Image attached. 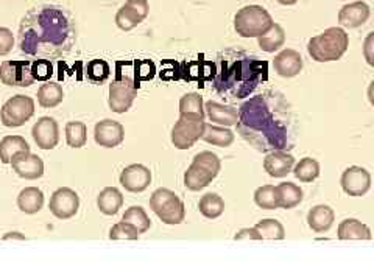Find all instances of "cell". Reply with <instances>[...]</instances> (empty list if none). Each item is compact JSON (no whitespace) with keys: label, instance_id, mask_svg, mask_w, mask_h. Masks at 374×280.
<instances>
[{"label":"cell","instance_id":"1","mask_svg":"<svg viewBox=\"0 0 374 280\" xmlns=\"http://www.w3.org/2000/svg\"><path fill=\"white\" fill-rule=\"evenodd\" d=\"M77 41L70 13L58 5H41L28 11L19 25L20 52L52 60L66 55Z\"/></svg>","mask_w":374,"mask_h":280},{"label":"cell","instance_id":"2","mask_svg":"<svg viewBox=\"0 0 374 280\" xmlns=\"http://www.w3.org/2000/svg\"><path fill=\"white\" fill-rule=\"evenodd\" d=\"M240 109L236 125L243 139L264 152L287 147V126L283 120L275 117V112L262 95L253 97Z\"/></svg>","mask_w":374,"mask_h":280},{"label":"cell","instance_id":"3","mask_svg":"<svg viewBox=\"0 0 374 280\" xmlns=\"http://www.w3.org/2000/svg\"><path fill=\"white\" fill-rule=\"evenodd\" d=\"M267 62H261L251 58L233 61L226 67L223 64V81H217L219 86H225V89L233 93L236 98H243L253 91L262 75L267 76Z\"/></svg>","mask_w":374,"mask_h":280},{"label":"cell","instance_id":"4","mask_svg":"<svg viewBox=\"0 0 374 280\" xmlns=\"http://www.w3.org/2000/svg\"><path fill=\"white\" fill-rule=\"evenodd\" d=\"M349 47V36L342 27H330L309 41L307 53L316 62L339 61Z\"/></svg>","mask_w":374,"mask_h":280},{"label":"cell","instance_id":"5","mask_svg":"<svg viewBox=\"0 0 374 280\" xmlns=\"http://www.w3.org/2000/svg\"><path fill=\"white\" fill-rule=\"evenodd\" d=\"M221 162L212 152H201L193 156L191 167L184 173V185L192 192H200L219 176Z\"/></svg>","mask_w":374,"mask_h":280},{"label":"cell","instance_id":"6","mask_svg":"<svg viewBox=\"0 0 374 280\" xmlns=\"http://www.w3.org/2000/svg\"><path fill=\"white\" fill-rule=\"evenodd\" d=\"M275 24L271 14L261 5H247L236 13L234 30L242 38H259Z\"/></svg>","mask_w":374,"mask_h":280},{"label":"cell","instance_id":"7","mask_svg":"<svg viewBox=\"0 0 374 280\" xmlns=\"http://www.w3.org/2000/svg\"><path fill=\"white\" fill-rule=\"evenodd\" d=\"M150 209L165 225H181L186 218V207L175 192L169 189H157L150 196Z\"/></svg>","mask_w":374,"mask_h":280},{"label":"cell","instance_id":"8","mask_svg":"<svg viewBox=\"0 0 374 280\" xmlns=\"http://www.w3.org/2000/svg\"><path fill=\"white\" fill-rule=\"evenodd\" d=\"M205 117L179 114V119L172 128V143L178 149H189L201 139L205 129Z\"/></svg>","mask_w":374,"mask_h":280},{"label":"cell","instance_id":"9","mask_svg":"<svg viewBox=\"0 0 374 280\" xmlns=\"http://www.w3.org/2000/svg\"><path fill=\"white\" fill-rule=\"evenodd\" d=\"M34 114V100L27 95H14L0 109V120L6 128L25 125Z\"/></svg>","mask_w":374,"mask_h":280},{"label":"cell","instance_id":"10","mask_svg":"<svg viewBox=\"0 0 374 280\" xmlns=\"http://www.w3.org/2000/svg\"><path fill=\"white\" fill-rule=\"evenodd\" d=\"M139 84L133 78L119 75L116 80L110 84V107L112 112L125 114L131 107L134 98L138 97Z\"/></svg>","mask_w":374,"mask_h":280},{"label":"cell","instance_id":"11","mask_svg":"<svg viewBox=\"0 0 374 280\" xmlns=\"http://www.w3.org/2000/svg\"><path fill=\"white\" fill-rule=\"evenodd\" d=\"M0 81L6 86L16 88H28L34 83L32 75V61L13 60L0 64Z\"/></svg>","mask_w":374,"mask_h":280},{"label":"cell","instance_id":"12","mask_svg":"<svg viewBox=\"0 0 374 280\" xmlns=\"http://www.w3.org/2000/svg\"><path fill=\"white\" fill-rule=\"evenodd\" d=\"M49 209L58 220H69L75 217L78 209H80V196L69 187H61V189L53 192Z\"/></svg>","mask_w":374,"mask_h":280},{"label":"cell","instance_id":"13","mask_svg":"<svg viewBox=\"0 0 374 280\" xmlns=\"http://www.w3.org/2000/svg\"><path fill=\"white\" fill-rule=\"evenodd\" d=\"M342 189L349 196H363L368 193L371 187V175L368 170H365L363 167H357V165H352V167L347 168L343 171L342 179H340Z\"/></svg>","mask_w":374,"mask_h":280},{"label":"cell","instance_id":"14","mask_svg":"<svg viewBox=\"0 0 374 280\" xmlns=\"http://www.w3.org/2000/svg\"><path fill=\"white\" fill-rule=\"evenodd\" d=\"M119 181L127 192L141 193L147 190L148 185L152 184V171L142 164L128 165V167L122 170Z\"/></svg>","mask_w":374,"mask_h":280},{"label":"cell","instance_id":"15","mask_svg":"<svg viewBox=\"0 0 374 280\" xmlns=\"http://www.w3.org/2000/svg\"><path fill=\"white\" fill-rule=\"evenodd\" d=\"M11 167L16 171V175L34 181L44 175V162H42L38 154H33L30 152H19L11 157Z\"/></svg>","mask_w":374,"mask_h":280},{"label":"cell","instance_id":"16","mask_svg":"<svg viewBox=\"0 0 374 280\" xmlns=\"http://www.w3.org/2000/svg\"><path fill=\"white\" fill-rule=\"evenodd\" d=\"M32 135L41 149H53L60 142V126L52 117H41L33 125Z\"/></svg>","mask_w":374,"mask_h":280},{"label":"cell","instance_id":"17","mask_svg":"<svg viewBox=\"0 0 374 280\" xmlns=\"http://www.w3.org/2000/svg\"><path fill=\"white\" fill-rule=\"evenodd\" d=\"M94 139L100 147L116 148L125 139V129L119 121L105 119L94 128Z\"/></svg>","mask_w":374,"mask_h":280},{"label":"cell","instance_id":"18","mask_svg":"<svg viewBox=\"0 0 374 280\" xmlns=\"http://www.w3.org/2000/svg\"><path fill=\"white\" fill-rule=\"evenodd\" d=\"M371 16V8L365 2H352L343 5L339 11V24L344 28L362 27Z\"/></svg>","mask_w":374,"mask_h":280},{"label":"cell","instance_id":"19","mask_svg":"<svg viewBox=\"0 0 374 280\" xmlns=\"http://www.w3.org/2000/svg\"><path fill=\"white\" fill-rule=\"evenodd\" d=\"M273 66H275V70L279 76L293 78L303 70V58H301V55L297 50L285 48L275 56Z\"/></svg>","mask_w":374,"mask_h":280},{"label":"cell","instance_id":"20","mask_svg":"<svg viewBox=\"0 0 374 280\" xmlns=\"http://www.w3.org/2000/svg\"><path fill=\"white\" fill-rule=\"evenodd\" d=\"M295 165V157L280 149L269 153L264 159V170L271 178H284L292 171Z\"/></svg>","mask_w":374,"mask_h":280},{"label":"cell","instance_id":"21","mask_svg":"<svg viewBox=\"0 0 374 280\" xmlns=\"http://www.w3.org/2000/svg\"><path fill=\"white\" fill-rule=\"evenodd\" d=\"M205 111L207 114V117L215 125L220 126H234L237 121H239V111L233 106L220 105L217 102H207L205 105Z\"/></svg>","mask_w":374,"mask_h":280},{"label":"cell","instance_id":"22","mask_svg":"<svg viewBox=\"0 0 374 280\" xmlns=\"http://www.w3.org/2000/svg\"><path fill=\"white\" fill-rule=\"evenodd\" d=\"M335 221V213L326 204L312 207L307 213V225L316 234L328 232Z\"/></svg>","mask_w":374,"mask_h":280},{"label":"cell","instance_id":"23","mask_svg":"<svg viewBox=\"0 0 374 280\" xmlns=\"http://www.w3.org/2000/svg\"><path fill=\"white\" fill-rule=\"evenodd\" d=\"M44 206V193L38 187H25L18 196V207L27 215L38 213Z\"/></svg>","mask_w":374,"mask_h":280},{"label":"cell","instance_id":"24","mask_svg":"<svg viewBox=\"0 0 374 280\" xmlns=\"http://www.w3.org/2000/svg\"><path fill=\"white\" fill-rule=\"evenodd\" d=\"M339 240H371L370 227L356 218L343 220L337 231Z\"/></svg>","mask_w":374,"mask_h":280},{"label":"cell","instance_id":"25","mask_svg":"<svg viewBox=\"0 0 374 280\" xmlns=\"http://www.w3.org/2000/svg\"><path fill=\"white\" fill-rule=\"evenodd\" d=\"M97 206L100 212L108 215V217H112V215H116L122 209V206H124V195H122V192L116 189V187H106V189L100 192L97 198Z\"/></svg>","mask_w":374,"mask_h":280},{"label":"cell","instance_id":"26","mask_svg":"<svg viewBox=\"0 0 374 280\" xmlns=\"http://www.w3.org/2000/svg\"><path fill=\"white\" fill-rule=\"evenodd\" d=\"M278 209H293L303 201V190L293 182H283L276 185Z\"/></svg>","mask_w":374,"mask_h":280},{"label":"cell","instance_id":"27","mask_svg":"<svg viewBox=\"0 0 374 280\" xmlns=\"http://www.w3.org/2000/svg\"><path fill=\"white\" fill-rule=\"evenodd\" d=\"M201 139L207 143H211V145L225 148V147L233 145L236 135L228 126L205 124V129H203V134H201Z\"/></svg>","mask_w":374,"mask_h":280},{"label":"cell","instance_id":"28","mask_svg":"<svg viewBox=\"0 0 374 280\" xmlns=\"http://www.w3.org/2000/svg\"><path fill=\"white\" fill-rule=\"evenodd\" d=\"M257 44L261 50L267 53H275L285 44V32L279 24H273L267 33L261 34L257 38Z\"/></svg>","mask_w":374,"mask_h":280},{"label":"cell","instance_id":"29","mask_svg":"<svg viewBox=\"0 0 374 280\" xmlns=\"http://www.w3.org/2000/svg\"><path fill=\"white\" fill-rule=\"evenodd\" d=\"M19 152H30V145L22 135H5L0 140V161L2 164H10L11 157Z\"/></svg>","mask_w":374,"mask_h":280},{"label":"cell","instance_id":"30","mask_svg":"<svg viewBox=\"0 0 374 280\" xmlns=\"http://www.w3.org/2000/svg\"><path fill=\"white\" fill-rule=\"evenodd\" d=\"M63 98H64V91L60 83L47 81L38 89V103L42 107H46V109L56 107L63 102Z\"/></svg>","mask_w":374,"mask_h":280},{"label":"cell","instance_id":"31","mask_svg":"<svg viewBox=\"0 0 374 280\" xmlns=\"http://www.w3.org/2000/svg\"><path fill=\"white\" fill-rule=\"evenodd\" d=\"M200 213L207 220H215L225 212V201L217 193H206L205 196H201L198 204Z\"/></svg>","mask_w":374,"mask_h":280},{"label":"cell","instance_id":"32","mask_svg":"<svg viewBox=\"0 0 374 280\" xmlns=\"http://www.w3.org/2000/svg\"><path fill=\"white\" fill-rule=\"evenodd\" d=\"M293 175L301 182H312L320 176V164L312 157H304L297 165H293Z\"/></svg>","mask_w":374,"mask_h":280},{"label":"cell","instance_id":"33","mask_svg":"<svg viewBox=\"0 0 374 280\" xmlns=\"http://www.w3.org/2000/svg\"><path fill=\"white\" fill-rule=\"evenodd\" d=\"M259 235L262 236V240H284L285 239V229L280 225L278 220L267 218L259 221L254 226Z\"/></svg>","mask_w":374,"mask_h":280},{"label":"cell","instance_id":"34","mask_svg":"<svg viewBox=\"0 0 374 280\" xmlns=\"http://www.w3.org/2000/svg\"><path fill=\"white\" fill-rule=\"evenodd\" d=\"M66 142L72 148H82L88 142V126L83 121H69L66 125Z\"/></svg>","mask_w":374,"mask_h":280},{"label":"cell","instance_id":"35","mask_svg":"<svg viewBox=\"0 0 374 280\" xmlns=\"http://www.w3.org/2000/svg\"><path fill=\"white\" fill-rule=\"evenodd\" d=\"M122 221H127L129 225H133L136 229H138L139 234H146L150 226H152V220L148 218L147 212L142 209L141 206H133L124 213L122 217Z\"/></svg>","mask_w":374,"mask_h":280},{"label":"cell","instance_id":"36","mask_svg":"<svg viewBox=\"0 0 374 280\" xmlns=\"http://www.w3.org/2000/svg\"><path fill=\"white\" fill-rule=\"evenodd\" d=\"M179 114H191V116L205 117L203 97L197 92L186 93V95L179 100Z\"/></svg>","mask_w":374,"mask_h":280},{"label":"cell","instance_id":"37","mask_svg":"<svg viewBox=\"0 0 374 280\" xmlns=\"http://www.w3.org/2000/svg\"><path fill=\"white\" fill-rule=\"evenodd\" d=\"M254 203L265 211L278 209L276 201V187L275 185H262L254 192Z\"/></svg>","mask_w":374,"mask_h":280},{"label":"cell","instance_id":"38","mask_svg":"<svg viewBox=\"0 0 374 280\" xmlns=\"http://www.w3.org/2000/svg\"><path fill=\"white\" fill-rule=\"evenodd\" d=\"M143 20L139 18V14L136 13L131 6H128L127 4L124 6H120V10L116 14V25L124 32H129L133 28L138 27Z\"/></svg>","mask_w":374,"mask_h":280},{"label":"cell","instance_id":"39","mask_svg":"<svg viewBox=\"0 0 374 280\" xmlns=\"http://www.w3.org/2000/svg\"><path fill=\"white\" fill-rule=\"evenodd\" d=\"M110 74L111 67L105 60H92L88 62V66H86V75H88L92 83H105L108 78H110Z\"/></svg>","mask_w":374,"mask_h":280},{"label":"cell","instance_id":"40","mask_svg":"<svg viewBox=\"0 0 374 280\" xmlns=\"http://www.w3.org/2000/svg\"><path fill=\"white\" fill-rule=\"evenodd\" d=\"M139 232L133 225H129L127 221H120L117 225H114L110 231L111 240H138Z\"/></svg>","mask_w":374,"mask_h":280},{"label":"cell","instance_id":"41","mask_svg":"<svg viewBox=\"0 0 374 280\" xmlns=\"http://www.w3.org/2000/svg\"><path fill=\"white\" fill-rule=\"evenodd\" d=\"M32 75L34 81H49L53 75V66L50 60L38 58L32 61Z\"/></svg>","mask_w":374,"mask_h":280},{"label":"cell","instance_id":"42","mask_svg":"<svg viewBox=\"0 0 374 280\" xmlns=\"http://www.w3.org/2000/svg\"><path fill=\"white\" fill-rule=\"evenodd\" d=\"M14 47V34L10 28L0 27V56L8 55Z\"/></svg>","mask_w":374,"mask_h":280},{"label":"cell","instance_id":"43","mask_svg":"<svg viewBox=\"0 0 374 280\" xmlns=\"http://www.w3.org/2000/svg\"><path fill=\"white\" fill-rule=\"evenodd\" d=\"M128 6H131V8L139 14V18L142 20H146L148 13H150V5L147 0H127L125 2Z\"/></svg>","mask_w":374,"mask_h":280},{"label":"cell","instance_id":"44","mask_svg":"<svg viewBox=\"0 0 374 280\" xmlns=\"http://www.w3.org/2000/svg\"><path fill=\"white\" fill-rule=\"evenodd\" d=\"M234 240H262V236L259 235L254 227H250L240 229V231L234 235Z\"/></svg>","mask_w":374,"mask_h":280},{"label":"cell","instance_id":"45","mask_svg":"<svg viewBox=\"0 0 374 280\" xmlns=\"http://www.w3.org/2000/svg\"><path fill=\"white\" fill-rule=\"evenodd\" d=\"M373 38H374V33H370V34H368V38H366V41H365V58H366V61H368L370 66H373V64H374L373 56H371V53H370L371 44H373Z\"/></svg>","mask_w":374,"mask_h":280},{"label":"cell","instance_id":"46","mask_svg":"<svg viewBox=\"0 0 374 280\" xmlns=\"http://www.w3.org/2000/svg\"><path fill=\"white\" fill-rule=\"evenodd\" d=\"M10 239H19V240H25V236L24 235H20L19 232H10V234H6L4 236V240H10Z\"/></svg>","mask_w":374,"mask_h":280},{"label":"cell","instance_id":"47","mask_svg":"<svg viewBox=\"0 0 374 280\" xmlns=\"http://www.w3.org/2000/svg\"><path fill=\"white\" fill-rule=\"evenodd\" d=\"M276 2L280 5H285V6H292L295 4H298L299 0H276Z\"/></svg>","mask_w":374,"mask_h":280}]
</instances>
